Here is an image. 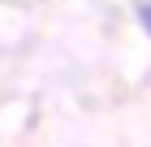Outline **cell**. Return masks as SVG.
<instances>
[{
	"instance_id": "cell-1",
	"label": "cell",
	"mask_w": 151,
	"mask_h": 147,
	"mask_svg": "<svg viewBox=\"0 0 151 147\" xmlns=\"http://www.w3.org/2000/svg\"><path fill=\"white\" fill-rule=\"evenodd\" d=\"M138 17H142V26H147V35H151V4H138Z\"/></svg>"
}]
</instances>
